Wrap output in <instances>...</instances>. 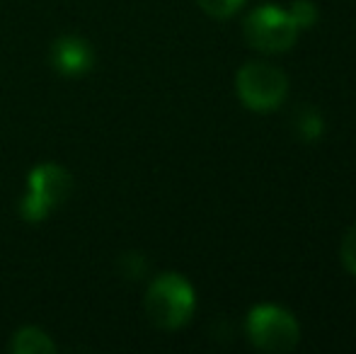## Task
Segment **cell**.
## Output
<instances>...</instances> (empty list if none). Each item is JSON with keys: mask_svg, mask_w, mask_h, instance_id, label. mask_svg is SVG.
<instances>
[{"mask_svg": "<svg viewBox=\"0 0 356 354\" xmlns=\"http://www.w3.org/2000/svg\"><path fill=\"white\" fill-rule=\"evenodd\" d=\"M10 350L15 354H51L56 347H54L51 337L47 335L39 328H19L13 335V342H10Z\"/></svg>", "mask_w": 356, "mask_h": 354, "instance_id": "52a82bcc", "label": "cell"}, {"mask_svg": "<svg viewBox=\"0 0 356 354\" xmlns=\"http://www.w3.org/2000/svg\"><path fill=\"white\" fill-rule=\"evenodd\" d=\"M235 88L245 107L254 112H272L289 92V78L269 63H248L238 71Z\"/></svg>", "mask_w": 356, "mask_h": 354, "instance_id": "3957f363", "label": "cell"}, {"mask_svg": "<svg viewBox=\"0 0 356 354\" xmlns=\"http://www.w3.org/2000/svg\"><path fill=\"white\" fill-rule=\"evenodd\" d=\"M245 0H199V5H202L204 13H209L211 17H218V19L235 15Z\"/></svg>", "mask_w": 356, "mask_h": 354, "instance_id": "30bf717a", "label": "cell"}, {"mask_svg": "<svg viewBox=\"0 0 356 354\" xmlns=\"http://www.w3.org/2000/svg\"><path fill=\"white\" fill-rule=\"evenodd\" d=\"M71 189L73 179L66 168L54 166V163L37 166L29 172L27 194L19 202V214H22V218H27L32 223L44 221L54 209L66 202Z\"/></svg>", "mask_w": 356, "mask_h": 354, "instance_id": "7a4b0ae2", "label": "cell"}, {"mask_svg": "<svg viewBox=\"0 0 356 354\" xmlns=\"http://www.w3.org/2000/svg\"><path fill=\"white\" fill-rule=\"evenodd\" d=\"M194 289L182 274H160L145 291V313L163 330H177L194 313Z\"/></svg>", "mask_w": 356, "mask_h": 354, "instance_id": "6da1fadb", "label": "cell"}, {"mask_svg": "<svg viewBox=\"0 0 356 354\" xmlns=\"http://www.w3.org/2000/svg\"><path fill=\"white\" fill-rule=\"evenodd\" d=\"M342 262H344V267L349 269V272L356 277V223L352 228H349V233L344 236V241H342Z\"/></svg>", "mask_w": 356, "mask_h": 354, "instance_id": "8fae6325", "label": "cell"}, {"mask_svg": "<svg viewBox=\"0 0 356 354\" xmlns=\"http://www.w3.org/2000/svg\"><path fill=\"white\" fill-rule=\"evenodd\" d=\"M323 131H325V122H323V117H320L318 112H313V109H305V112L298 117L300 138H305V141H315V138H318Z\"/></svg>", "mask_w": 356, "mask_h": 354, "instance_id": "ba28073f", "label": "cell"}, {"mask_svg": "<svg viewBox=\"0 0 356 354\" xmlns=\"http://www.w3.org/2000/svg\"><path fill=\"white\" fill-rule=\"evenodd\" d=\"M248 335L257 350L264 352H291L300 340L296 318L286 308L257 306L248 316Z\"/></svg>", "mask_w": 356, "mask_h": 354, "instance_id": "277c9868", "label": "cell"}, {"mask_svg": "<svg viewBox=\"0 0 356 354\" xmlns=\"http://www.w3.org/2000/svg\"><path fill=\"white\" fill-rule=\"evenodd\" d=\"M289 15H291V19L296 22V27L308 29V27H313L315 19H318V8H315L310 0H296V3L291 5Z\"/></svg>", "mask_w": 356, "mask_h": 354, "instance_id": "9c48e42d", "label": "cell"}, {"mask_svg": "<svg viewBox=\"0 0 356 354\" xmlns=\"http://www.w3.org/2000/svg\"><path fill=\"white\" fill-rule=\"evenodd\" d=\"M298 27L291 19L289 10L277 5H262L252 10L245 19V39L250 47L259 49L264 54H279L293 47Z\"/></svg>", "mask_w": 356, "mask_h": 354, "instance_id": "5b68a950", "label": "cell"}, {"mask_svg": "<svg viewBox=\"0 0 356 354\" xmlns=\"http://www.w3.org/2000/svg\"><path fill=\"white\" fill-rule=\"evenodd\" d=\"M51 63L63 76H83L92 66V49L80 37H58L51 44Z\"/></svg>", "mask_w": 356, "mask_h": 354, "instance_id": "8992f818", "label": "cell"}, {"mask_svg": "<svg viewBox=\"0 0 356 354\" xmlns=\"http://www.w3.org/2000/svg\"><path fill=\"white\" fill-rule=\"evenodd\" d=\"M122 272L127 274V277L136 279L141 277L145 272V260L143 255H138V252H131V255H124L122 257Z\"/></svg>", "mask_w": 356, "mask_h": 354, "instance_id": "7c38bea8", "label": "cell"}]
</instances>
